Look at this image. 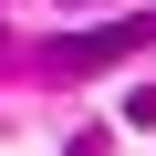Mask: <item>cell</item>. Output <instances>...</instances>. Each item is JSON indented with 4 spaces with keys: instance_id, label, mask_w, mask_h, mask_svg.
<instances>
[{
    "instance_id": "1",
    "label": "cell",
    "mask_w": 156,
    "mask_h": 156,
    "mask_svg": "<svg viewBox=\"0 0 156 156\" xmlns=\"http://www.w3.org/2000/svg\"><path fill=\"white\" fill-rule=\"evenodd\" d=\"M135 42H156V11H135V21H104V31H73V42L52 52V73H104V62H125Z\"/></svg>"
}]
</instances>
